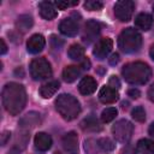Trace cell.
Here are the masks:
<instances>
[{
    "mask_svg": "<svg viewBox=\"0 0 154 154\" xmlns=\"http://www.w3.org/2000/svg\"><path fill=\"white\" fill-rule=\"evenodd\" d=\"M2 105L11 116L19 114L26 103L25 88L16 82L6 83L2 88Z\"/></svg>",
    "mask_w": 154,
    "mask_h": 154,
    "instance_id": "obj_1",
    "label": "cell"
},
{
    "mask_svg": "<svg viewBox=\"0 0 154 154\" xmlns=\"http://www.w3.org/2000/svg\"><path fill=\"white\" fill-rule=\"evenodd\" d=\"M122 75L128 83L141 85V84H146L150 79L152 70L149 65H147L146 63L134 61V63H129L123 66Z\"/></svg>",
    "mask_w": 154,
    "mask_h": 154,
    "instance_id": "obj_2",
    "label": "cell"
},
{
    "mask_svg": "<svg viewBox=\"0 0 154 154\" xmlns=\"http://www.w3.org/2000/svg\"><path fill=\"white\" fill-rule=\"evenodd\" d=\"M55 109L65 120H73L81 113L79 101L71 94H60L55 100Z\"/></svg>",
    "mask_w": 154,
    "mask_h": 154,
    "instance_id": "obj_3",
    "label": "cell"
},
{
    "mask_svg": "<svg viewBox=\"0 0 154 154\" xmlns=\"http://www.w3.org/2000/svg\"><path fill=\"white\" fill-rule=\"evenodd\" d=\"M118 46L126 54L138 52L142 46V36L135 28H126L118 37Z\"/></svg>",
    "mask_w": 154,
    "mask_h": 154,
    "instance_id": "obj_4",
    "label": "cell"
},
{
    "mask_svg": "<svg viewBox=\"0 0 154 154\" xmlns=\"http://www.w3.org/2000/svg\"><path fill=\"white\" fill-rule=\"evenodd\" d=\"M30 75L35 81H43L52 76V67L47 59L45 58H35L31 60L30 66Z\"/></svg>",
    "mask_w": 154,
    "mask_h": 154,
    "instance_id": "obj_5",
    "label": "cell"
},
{
    "mask_svg": "<svg viewBox=\"0 0 154 154\" xmlns=\"http://www.w3.org/2000/svg\"><path fill=\"white\" fill-rule=\"evenodd\" d=\"M134 132V125L128 119H119L112 126V135L116 141L120 143H126L130 141Z\"/></svg>",
    "mask_w": 154,
    "mask_h": 154,
    "instance_id": "obj_6",
    "label": "cell"
},
{
    "mask_svg": "<svg viewBox=\"0 0 154 154\" xmlns=\"http://www.w3.org/2000/svg\"><path fill=\"white\" fill-rule=\"evenodd\" d=\"M135 10V2L131 0H119L114 5V14L120 22H129Z\"/></svg>",
    "mask_w": 154,
    "mask_h": 154,
    "instance_id": "obj_7",
    "label": "cell"
},
{
    "mask_svg": "<svg viewBox=\"0 0 154 154\" xmlns=\"http://www.w3.org/2000/svg\"><path fill=\"white\" fill-rule=\"evenodd\" d=\"M113 48V41L112 38L109 37H103V38H100L96 45L94 46V49H93V54L96 57V59H106L107 55L109 54V52L112 51Z\"/></svg>",
    "mask_w": 154,
    "mask_h": 154,
    "instance_id": "obj_8",
    "label": "cell"
},
{
    "mask_svg": "<svg viewBox=\"0 0 154 154\" xmlns=\"http://www.w3.org/2000/svg\"><path fill=\"white\" fill-rule=\"evenodd\" d=\"M29 138H30L29 130H22L20 129V131L18 132V135H17L12 147L7 152V154H20L25 149V147L29 142Z\"/></svg>",
    "mask_w": 154,
    "mask_h": 154,
    "instance_id": "obj_9",
    "label": "cell"
},
{
    "mask_svg": "<svg viewBox=\"0 0 154 154\" xmlns=\"http://www.w3.org/2000/svg\"><path fill=\"white\" fill-rule=\"evenodd\" d=\"M41 123V116L38 112H35V111H31L26 114H24L19 122H18V125L22 130H30V129H34L36 128L37 125H40Z\"/></svg>",
    "mask_w": 154,
    "mask_h": 154,
    "instance_id": "obj_10",
    "label": "cell"
},
{
    "mask_svg": "<svg viewBox=\"0 0 154 154\" xmlns=\"http://www.w3.org/2000/svg\"><path fill=\"white\" fill-rule=\"evenodd\" d=\"M101 31V25L99 22L91 19V20H88L84 25V32H83V41L87 42V43H90L93 42L100 34Z\"/></svg>",
    "mask_w": 154,
    "mask_h": 154,
    "instance_id": "obj_11",
    "label": "cell"
},
{
    "mask_svg": "<svg viewBox=\"0 0 154 154\" xmlns=\"http://www.w3.org/2000/svg\"><path fill=\"white\" fill-rule=\"evenodd\" d=\"M63 147L67 154H78V137L75 131H70L64 135Z\"/></svg>",
    "mask_w": 154,
    "mask_h": 154,
    "instance_id": "obj_12",
    "label": "cell"
},
{
    "mask_svg": "<svg viewBox=\"0 0 154 154\" xmlns=\"http://www.w3.org/2000/svg\"><path fill=\"white\" fill-rule=\"evenodd\" d=\"M78 22L72 17L64 18L59 24V31L65 36H76L78 34Z\"/></svg>",
    "mask_w": 154,
    "mask_h": 154,
    "instance_id": "obj_13",
    "label": "cell"
},
{
    "mask_svg": "<svg viewBox=\"0 0 154 154\" xmlns=\"http://www.w3.org/2000/svg\"><path fill=\"white\" fill-rule=\"evenodd\" d=\"M46 45V40L41 34H34L32 36L29 37L28 42H26V49L29 53L31 54H36L40 53Z\"/></svg>",
    "mask_w": 154,
    "mask_h": 154,
    "instance_id": "obj_14",
    "label": "cell"
},
{
    "mask_svg": "<svg viewBox=\"0 0 154 154\" xmlns=\"http://www.w3.org/2000/svg\"><path fill=\"white\" fill-rule=\"evenodd\" d=\"M119 99V94L117 91V89H113L112 87L109 85H105L100 89V93H99V100L105 103V105H108V103H113L116 102L117 100Z\"/></svg>",
    "mask_w": 154,
    "mask_h": 154,
    "instance_id": "obj_15",
    "label": "cell"
},
{
    "mask_svg": "<svg viewBox=\"0 0 154 154\" xmlns=\"http://www.w3.org/2000/svg\"><path fill=\"white\" fill-rule=\"evenodd\" d=\"M38 10H40V14L43 19L47 20H52L58 16L55 5L51 1H41L38 4Z\"/></svg>",
    "mask_w": 154,
    "mask_h": 154,
    "instance_id": "obj_16",
    "label": "cell"
},
{
    "mask_svg": "<svg viewBox=\"0 0 154 154\" xmlns=\"http://www.w3.org/2000/svg\"><path fill=\"white\" fill-rule=\"evenodd\" d=\"M78 90L82 95H90L96 90V81L91 76H85L78 84Z\"/></svg>",
    "mask_w": 154,
    "mask_h": 154,
    "instance_id": "obj_17",
    "label": "cell"
},
{
    "mask_svg": "<svg viewBox=\"0 0 154 154\" xmlns=\"http://www.w3.org/2000/svg\"><path fill=\"white\" fill-rule=\"evenodd\" d=\"M34 143L38 150L46 152L52 147V137L46 132H37L35 135Z\"/></svg>",
    "mask_w": 154,
    "mask_h": 154,
    "instance_id": "obj_18",
    "label": "cell"
},
{
    "mask_svg": "<svg viewBox=\"0 0 154 154\" xmlns=\"http://www.w3.org/2000/svg\"><path fill=\"white\" fill-rule=\"evenodd\" d=\"M59 87H60L59 81H55V79L49 81V82L45 83L43 85H41V88H40V95L43 99H49L51 96H53L58 91Z\"/></svg>",
    "mask_w": 154,
    "mask_h": 154,
    "instance_id": "obj_19",
    "label": "cell"
},
{
    "mask_svg": "<svg viewBox=\"0 0 154 154\" xmlns=\"http://www.w3.org/2000/svg\"><path fill=\"white\" fill-rule=\"evenodd\" d=\"M135 25L138 29H141L143 31H147L153 25V17L149 13H146V12L138 13L137 17L135 18Z\"/></svg>",
    "mask_w": 154,
    "mask_h": 154,
    "instance_id": "obj_20",
    "label": "cell"
},
{
    "mask_svg": "<svg viewBox=\"0 0 154 154\" xmlns=\"http://www.w3.org/2000/svg\"><path fill=\"white\" fill-rule=\"evenodd\" d=\"M32 24H34V19L30 14H22L16 20V29L17 31L24 34L31 29Z\"/></svg>",
    "mask_w": 154,
    "mask_h": 154,
    "instance_id": "obj_21",
    "label": "cell"
},
{
    "mask_svg": "<svg viewBox=\"0 0 154 154\" xmlns=\"http://www.w3.org/2000/svg\"><path fill=\"white\" fill-rule=\"evenodd\" d=\"M81 72H82L81 66L69 65L63 70V79L67 83H72L81 76Z\"/></svg>",
    "mask_w": 154,
    "mask_h": 154,
    "instance_id": "obj_22",
    "label": "cell"
},
{
    "mask_svg": "<svg viewBox=\"0 0 154 154\" xmlns=\"http://www.w3.org/2000/svg\"><path fill=\"white\" fill-rule=\"evenodd\" d=\"M135 152L137 154H154V141L142 138L137 142Z\"/></svg>",
    "mask_w": 154,
    "mask_h": 154,
    "instance_id": "obj_23",
    "label": "cell"
},
{
    "mask_svg": "<svg viewBox=\"0 0 154 154\" xmlns=\"http://www.w3.org/2000/svg\"><path fill=\"white\" fill-rule=\"evenodd\" d=\"M81 128L85 131H91V132H95V131H100L101 130V125L99 123V120L93 117V116H89L87 117L82 123H81Z\"/></svg>",
    "mask_w": 154,
    "mask_h": 154,
    "instance_id": "obj_24",
    "label": "cell"
},
{
    "mask_svg": "<svg viewBox=\"0 0 154 154\" xmlns=\"http://www.w3.org/2000/svg\"><path fill=\"white\" fill-rule=\"evenodd\" d=\"M67 55L72 60H82L84 58V48L81 45H71L67 49Z\"/></svg>",
    "mask_w": 154,
    "mask_h": 154,
    "instance_id": "obj_25",
    "label": "cell"
},
{
    "mask_svg": "<svg viewBox=\"0 0 154 154\" xmlns=\"http://www.w3.org/2000/svg\"><path fill=\"white\" fill-rule=\"evenodd\" d=\"M117 114H118V111L116 107H107L101 113V120L103 123H109L117 117Z\"/></svg>",
    "mask_w": 154,
    "mask_h": 154,
    "instance_id": "obj_26",
    "label": "cell"
},
{
    "mask_svg": "<svg viewBox=\"0 0 154 154\" xmlns=\"http://www.w3.org/2000/svg\"><path fill=\"white\" fill-rule=\"evenodd\" d=\"M97 144H99L100 150H102V152H111V150H113L116 148L114 142L111 138H108V137L99 138L97 140Z\"/></svg>",
    "mask_w": 154,
    "mask_h": 154,
    "instance_id": "obj_27",
    "label": "cell"
},
{
    "mask_svg": "<svg viewBox=\"0 0 154 154\" xmlns=\"http://www.w3.org/2000/svg\"><path fill=\"white\" fill-rule=\"evenodd\" d=\"M131 117H132L136 122L143 123V122L146 120V111H144V108H143L142 106L135 107V108L131 111Z\"/></svg>",
    "mask_w": 154,
    "mask_h": 154,
    "instance_id": "obj_28",
    "label": "cell"
},
{
    "mask_svg": "<svg viewBox=\"0 0 154 154\" xmlns=\"http://www.w3.org/2000/svg\"><path fill=\"white\" fill-rule=\"evenodd\" d=\"M97 148H99L97 141H95L93 138L85 140V142H84V149H85L87 154H97Z\"/></svg>",
    "mask_w": 154,
    "mask_h": 154,
    "instance_id": "obj_29",
    "label": "cell"
},
{
    "mask_svg": "<svg viewBox=\"0 0 154 154\" xmlns=\"http://www.w3.org/2000/svg\"><path fill=\"white\" fill-rule=\"evenodd\" d=\"M103 7V4L99 0H87L84 2V8L88 11H99Z\"/></svg>",
    "mask_w": 154,
    "mask_h": 154,
    "instance_id": "obj_30",
    "label": "cell"
},
{
    "mask_svg": "<svg viewBox=\"0 0 154 154\" xmlns=\"http://www.w3.org/2000/svg\"><path fill=\"white\" fill-rule=\"evenodd\" d=\"M54 5L59 8V10H65L67 7H71V6H75V5H78V0H75V1H69V0H58L54 2Z\"/></svg>",
    "mask_w": 154,
    "mask_h": 154,
    "instance_id": "obj_31",
    "label": "cell"
},
{
    "mask_svg": "<svg viewBox=\"0 0 154 154\" xmlns=\"http://www.w3.org/2000/svg\"><path fill=\"white\" fill-rule=\"evenodd\" d=\"M64 45V41L60 40L59 37H57L55 35H52L51 36V46L54 48V49H60Z\"/></svg>",
    "mask_w": 154,
    "mask_h": 154,
    "instance_id": "obj_32",
    "label": "cell"
},
{
    "mask_svg": "<svg viewBox=\"0 0 154 154\" xmlns=\"http://www.w3.org/2000/svg\"><path fill=\"white\" fill-rule=\"evenodd\" d=\"M109 87H112L113 89H119L120 88V82H119V79L116 77V76H112L111 78H109V84H108Z\"/></svg>",
    "mask_w": 154,
    "mask_h": 154,
    "instance_id": "obj_33",
    "label": "cell"
},
{
    "mask_svg": "<svg viewBox=\"0 0 154 154\" xmlns=\"http://www.w3.org/2000/svg\"><path fill=\"white\" fill-rule=\"evenodd\" d=\"M128 95H129L130 97H132V99H138L140 95H141V93H140L138 89H136V88H131V89H129Z\"/></svg>",
    "mask_w": 154,
    "mask_h": 154,
    "instance_id": "obj_34",
    "label": "cell"
},
{
    "mask_svg": "<svg viewBox=\"0 0 154 154\" xmlns=\"http://www.w3.org/2000/svg\"><path fill=\"white\" fill-rule=\"evenodd\" d=\"M11 138V132L10 131H4L1 135V146H5L7 143V141H10Z\"/></svg>",
    "mask_w": 154,
    "mask_h": 154,
    "instance_id": "obj_35",
    "label": "cell"
},
{
    "mask_svg": "<svg viewBox=\"0 0 154 154\" xmlns=\"http://www.w3.org/2000/svg\"><path fill=\"white\" fill-rule=\"evenodd\" d=\"M108 61H109L111 65H116V64L119 61V55H118L117 53H113V54L111 55V58L108 59Z\"/></svg>",
    "mask_w": 154,
    "mask_h": 154,
    "instance_id": "obj_36",
    "label": "cell"
},
{
    "mask_svg": "<svg viewBox=\"0 0 154 154\" xmlns=\"http://www.w3.org/2000/svg\"><path fill=\"white\" fill-rule=\"evenodd\" d=\"M0 45H1L0 54H1V55H4V54L7 52V45H6V42H5V40H4V38H1V40H0Z\"/></svg>",
    "mask_w": 154,
    "mask_h": 154,
    "instance_id": "obj_37",
    "label": "cell"
},
{
    "mask_svg": "<svg viewBox=\"0 0 154 154\" xmlns=\"http://www.w3.org/2000/svg\"><path fill=\"white\" fill-rule=\"evenodd\" d=\"M147 95H148V99H149L150 101H153V102H154V83H153V84L149 87Z\"/></svg>",
    "mask_w": 154,
    "mask_h": 154,
    "instance_id": "obj_38",
    "label": "cell"
},
{
    "mask_svg": "<svg viewBox=\"0 0 154 154\" xmlns=\"http://www.w3.org/2000/svg\"><path fill=\"white\" fill-rule=\"evenodd\" d=\"M148 132H149V135H150V136H153V137H154V122H153V123L149 125Z\"/></svg>",
    "mask_w": 154,
    "mask_h": 154,
    "instance_id": "obj_39",
    "label": "cell"
},
{
    "mask_svg": "<svg viewBox=\"0 0 154 154\" xmlns=\"http://www.w3.org/2000/svg\"><path fill=\"white\" fill-rule=\"evenodd\" d=\"M149 54H150V57H152V59L154 60V43L150 46V49H149Z\"/></svg>",
    "mask_w": 154,
    "mask_h": 154,
    "instance_id": "obj_40",
    "label": "cell"
},
{
    "mask_svg": "<svg viewBox=\"0 0 154 154\" xmlns=\"http://www.w3.org/2000/svg\"><path fill=\"white\" fill-rule=\"evenodd\" d=\"M83 66H84L83 69H87V70H88V69H89V66H90V63H89V60H84V63H83Z\"/></svg>",
    "mask_w": 154,
    "mask_h": 154,
    "instance_id": "obj_41",
    "label": "cell"
},
{
    "mask_svg": "<svg viewBox=\"0 0 154 154\" xmlns=\"http://www.w3.org/2000/svg\"><path fill=\"white\" fill-rule=\"evenodd\" d=\"M54 154H61V153H59V152H55V153H54Z\"/></svg>",
    "mask_w": 154,
    "mask_h": 154,
    "instance_id": "obj_42",
    "label": "cell"
},
{
    "mask_svg": "<svg viewBox=\"0 0 154 154\" xmlns=\"http://www.w3.org/2000/svg\"><path fill=\"white\" fill-rule=\"evenodd\" d=\"M153 12H154V4H153Z\"/></svg>",
    "mask_w": 154,
    "mask_h": 154,
    "instance_id": "obj_43",
    "label": "cell"
}]
</instances>
